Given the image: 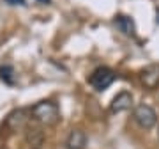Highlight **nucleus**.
<instances>
[{
	"mask_svg": "<svg viewBox=\"0 0 159 149\" xmlns=\"http://www.w3.org/2000/svg\"><path fill=\"white\" fill-rule=\"evenodd\" d=\"M30 119L35 121V123H39V124H43V126H55L58 121H60L58 105L55 101H50V99H44V101L35 103L30 108Z\"/></svg>",
	"mask_w": 159,
	"mask_h": 149,
	"instance_id": "f257e3e1",
	"label": "nucleus"
},
{
	"mask_svg": "<svg viewBox=\"0 0 159 149\" xmlns=\"http://www.w3.org/2000/svg\"><path fill=\"white\" fill-rule=\"evenodd\" d=\"M133 119H134V123L142 130H150V128L156 126L157 115H156L152 107L142 103V105H138V107H134V110H133Z\"/></svg>",
	"mask_w": 159,
	"mask_h": 149,
	"instance_id": "f03ea898",
	"label": "nucleus"
},
{
	"mask_svg": "<svg viewBox=\"0 0 159 149\" xmlns=\"http://www.w3.org/2000/svg\"><path fill=\"white\" fill-rule=\"evenodd\" d=\"M115 78H117V74H115L113 69H110V68H97L96 71L90 74L89 82H90V85L94 87L96 91H104V89H108V87L113 84Z\"/></svg>",
	"mask_w": 159,
	"mask_h": 149,
	"instance_id": "7ed1b4c3",
	"label": "nucleus"
},
{
	"mask_svg": "<svg viewBox=\"0 0 159 149\" xmlns=\"http://www.w3.org/2000/svg\"><path fill=\"white\" fill-rule=\"evenodd\" d=\"M140 82L145 89H157L159 87V64H148L140 71Z\"/></svg>",
	"mask_w": 159,
	"mask_h": 149,
	"instance_id": "20e7f679",
	"label": "nucleus"
},
{
	"mask_svg": "<svg viewBox=\"0 0 159 149\" xmlns=\"http://www.w3.org/2000/svg\"><path fill=\"white\" fill-rule=\"evenodd\" d=\"M131 107H133V94L127 92V91H122L113 98V101L110 105V110H111L113 114H119V112L129 110Z\"/></svg>",
	"mask_w": 159,
	"mask_h": 149,
	"instance_id": "39448f33",
	"label": "nucleus"
},
{
	"mask_svg": "<svg viewBox=\"0 0 159 149\" xmlns=\"http://www.w3.org/2000/svg\"><path fill=\"white\" fill-rule=\"evenodd\" d=\"M66 146H67V149H85V146H87L85 132H81L78 128L76 130H71L67 140H66Z\"/></svg>",
	"mask_w": 159,
	"mask_h": 149,
	"instance_id": "423d86ee",
	"label": "nucleus"
},
{
	"mask_svg": "<svg viewBox=\"0 0 159 149\" xmlns=\"http://www.w3.org/2000/svg\"><path fill=\"white\" fill-rule=\"evenodd\" d=\"M113 23L117 25V29H119L120 32H124L125 36H134V22H133L129 16L119 14V16H115Z\"/></svg>",
	"mask_w": 159,
	"mask_h": 149,
	"instance_id": "0eeeda50",
	"label": "nucleus"
},
{
	"mask_svg": "<svg viewBox=\"0 0 159 149\" xmlns=\"http://www.w3.org/2000/svg\"><path fill=\"white\" fill-rule=\"evenodd\" d=\"M27 121H29V115H27V110H16L14 114L9 115V119L7 123L12 126V130H20L27 124Z\"/></svg>",
	"mask_w": 159,
	"mask_h": 149,
	"instance_id": "6e6552de",
	"label": "nucleus"
},
{
	"mask_svg": "<svg viewBox=\"0 0 159 149\" xmlns=\"http://www.w3.org/2000/svg\"><path fill=\"white\" fill-rule=\"evenodd\" d=\"M0 78L7 84H12V68L11 66H4V68H0Z\"/></svg>",
	"mask_w": 159,
	"mask_h": 149,
	"instance_id": "1a4fd4ad",
	"label": "nucleus"
},
{
	"mask_svg": "<svg viewBox=\"0 0 159 149\" xmlns=\"http://www.w3.org/2000/svg\"><path fill=\"white\" fill-rule=\"evenodd\" d=\"M7 4H11V6H23L25 4V0H6Z\"/></svg>",
	"mask_w": 159,
	"mask_h": 149,
	"instance_id": "9d476101",
	"label": "nucleus"
},
{
	"mask_svg": "<svg viewBox=\"0 0 159 149\" xmlns=\"http://www.w3.org/2000/svg\"><path fill=\"white\" fill-rule=\"evenodd\" d=\"M157 23H159V11H157Z\"/></svg>",
	"mask_w": 159,
	"mask_h": 149,
	"instance_id": "9b49d317",
	"label": "nucleus"
}]
</instances>
